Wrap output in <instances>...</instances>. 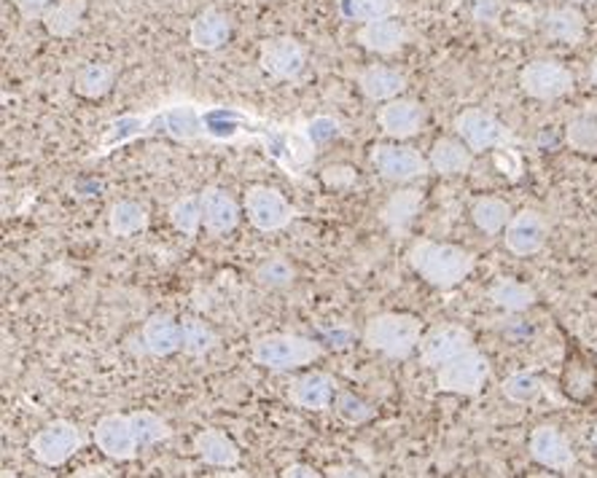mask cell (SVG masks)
Wrapping results in <instances>:
<instances>
[{
	"label": "cell",
	"instance_id": "6da1fadb",
	"mask_svg": "<svg viewBox=\"0 0 597 478\" xmlns=\"http://www.w3.org/2000/svg\"><path fill=\"white\" fill-rule=\"evenodd\" d=\"M409 267H412L428 286L449 290L466 280L477 267V256L460 245L434 242V239H417L409 248Z\"/></svg>",
	"mask_w": 597,
	"mask_h": 478
},
{
	"label": "cell",
	"instance_id": "7a4b0ae2",
	"mask_svg": "<svg viewBox=\"0 0 597 478\" xmlns=\"http://www.w3.org/2000/svg\"><path fill=\"white\" fill-rule=\"evenodd\" d=\"M250 358L256 366L269 368V371H293L324 358V347L320 341L299 333H267L253 341Z\"/></svg>",
	"mask_w": 597,
	"mask_h": 478
},
{
	"label": "cell",
	"instance_id": "3957f363",
	"mask_svg": "<svg viewBox=\"0 0 597 478\" xmlns=\"http://www.w3.org/2000/svg\"><path fill=\"white\" fill-rule=\"evenodd\" d=\"M422 339L420 318L407 312L375 315L364 328V341L388 358H409Z\"/></svg>",
	"mask_w": 597,
	"mask_h": 478
},
{
	"label": "cell",
	"instance_id": "277c9868",
	"mask_svg": "<svg viewBox=\"0 0 597 478\" xmlns=\"http://www.w3.org/2000/svg\"><path fill=\"white\" fill-rule=\"evenodd\" d=\"M487 379H490V360L477 347L436 368V387L452 396H479Z\"/></svg>",
	"mask_w": 597,
	"mask_h": 478
},
{
	"label": "cell",
	"instance_id": "5b68a950",
	"mask_svg": "<svg viewBox=\"0 0 597 478\" xmlns=\"http://www.w3.org/2000/svg\"><path fill=\"white\" fill-rule=\"evenodd\" d=\"M455 132L464 143L471 148L474 153L492 151V148H504L511 143V132L498 116L490 111H481V108H466L464 113L455 116Z\"/></svg>",
	"mask_w": 597,
	"mask_h": 478
},
{
	"label": "cell",
	"instance_id": "8992f818",
	"mask_svg": "<svg viewBox=\"0 0 597 478\" xmlns=\"http://www.w3.org/2000/svg\"><path fill=\"white\" fill-rule=\"evenodd\" d=\"M83 447V432L79 425L68 422V419H54L47 428H41L30 441L33 457L47 468H60L70 457Z\"/></svg>",
	"mask_w": 597,
	"mask_h": 478
},
{
	"label": "cell",
	"instance_id": "52a82bcc",
	"mask_svg": "<svg viewBox=\"0 0 597 478\" xmlns=\"http://www.w3.org/2000/svg\"><path fill=\"white\" fill-rule=\"evenodd\" d=\"M242 208H246L248 221L253 223V229L265 231V235L286 229L293 221V216H297V208L272 186H250Z\"/></svg>",
	"mask_w": 597,
	"mask_h": 478
},
{
	"label": "cell",
	"instance_id": "ba28073f",
	"mask_svg": "<svg viewBox=\"0 0 597 478\" xmlns=\"http://www.w3.org/2000/svg\"><path fill=\"white\" fill-rule=\"evenodd\" d=\"M519 87L533 100H560L574 92V73L563 62L533 60L519 70Z\"/></svg>",
	"mask_w": 597,
	"mask_h": 478
},
{
	"label": "cell",
	"instance_id": "9c48e42d",
	"mask_svg": "<svg viewBox=\"0 0 597 478\" xmlns=\"http://www.w3.org/2000/svg\"><path fill=\"white\" fill-rule=\"evenodd\" d=\"M474 347V333L458 322H439V326L428 328L420 339V360L428 368H439L449 364L452 358L464 355Z\"/></svg>",
	"mask_w": 597,
	"mask_h": 478
},
{
	"label": "cell",
	"instance_id": "30bf717a",
	"mask_svg": "<svg viewBox=\"0 0 597 478\" xmlns=\"http://www.w3.org/2000/svg\"><path fill=\"white\" fill-rule=\"evenodd\" d=\"M371 165L385 180H394V183H409L431 170V161L417 148L398 143H380L371 148Z\"/></svg>",
	"mask_w": 597,
	"mask_h": 478
},
{
	"label": "cell",
	"instance_id": "8fae6325",
	"mask_svg": "<svg viewBox=\"0 0 597 478\" xmlns=\"http://www.w3.org/2000/svg\"><path fill=\"white\" fill-rule=\"evenodd\" d=\"M259 62L267 76L278 81H297L307 68V49L301 47L297 38L278 36L261 43Z\"/></svg>",
	"mask_w": 597,
	"mask_h": 478
},
{
	"label": "cell",
	"instance_id": "7c38bea8",
	"mask_svg": "<svg viewBox=\"0 0 597 478\" xmlns=\"http://www.w3.org/2000/svg\"><path fill=\"white\" fill-rule=\"evenodd\" d=\"M549 239V223L538 210H519L511 216L509 226L504 229V245L511 256L530 258L541 253Z\"/></svg>",
	"mask_w": 597,
	"mask_h": 478
},
{
	"label": "cell",
	"instance_id": "4fadbf2b",
	"mask_svg": "<svg viewBox=\"0 0 597 478\" xmlns=\"http://www.w3.org/2000/svg\"><path fill=\"white\" fill-rule=\"evenodd\" d=\"M528 451L538 465L557 470V474H570L576 468V451L570 447L568 436L555 425H538L530 432Z\"/></svg>",
	"mask_w": 597,
	"mask_h": 478
},
{
	"label": "cell",
	"instance_id": "5bb4252c",
	"mask_svg": "<svg viewBox=\"0 0 597 478\" xmlns=\"http://www.w3.org/2000/svg\"><path fill=\"white\" fill-rule=\"evenodd\" d=\"M94 444L111 460L127 462L135 460L140 451L138 436H135L130 415H106L94 428Z\"/></svg>",
	"mask_w": 597,
	"mask_h": 478
},
{
	"label": "cell",
	"instance_id": "9a60e30c",
	"mask_svg": "<svg viewBox=\"0 0 597 478\" xmlns=\"http://www.w3.org/2000/svg\"><path fill=\"white\" fill-rule=\"evenodd\" d=\"M377 125H380L382 132L394 140L415 138V135L422 129V125H426V108H422L417 100L396 97V100H388V106L380 108Z\"/></svg>",
	"mask_w": 597,
	"mask_h": 478
},
{
	"label": "cell",
	"instance_id": "2e32d148",
	"mask_svg": "<svg viewBox=\"0 0 597 478\" xmlns=\"http://www.w3.org/2000/svg\"><path fill=\"white\" fill-rule=\"evenodd\" d=\"M334 398H337V382L324 371H307L301 374L288 387V400L305 411H326L331 409Z\"/></svg>",
	"mask_w": 597,
	"mask_h": 478
},
{
	"label": "cell",
	"instance_id": "e0dca14e",
	"mask_svg": "<svg viewBox=\"0 0 597 478\" xmlns=\"http://www.w3.org/2000/svg\"><path fill=\"white\" fill-rule=\"evenodd\" d=\"M409 41L407 24L401 22L396 14L375 19V22H366L358 30V43L371 54H396L404 43Z\"/></svg>",
	"mask_w": 597,
	"mask_h": 478
},
{
	"label": "cell",
	"instance_id": "ac0fdd59",
	"mask_svg": "<svg viewBox=\"0 0 597 478\" xmlns=\"http://www.w3.org/2000/svg\"><path fill=\"white\" fill-rule=\"evenodd\" d=\"M232 38V19L218 9H205L191 19L189 41L199 51H218Z\"/></svg>",
	"mask_w": 597,
	"mask_h": 478
},
{
	"label": "cell",
	"instance_id": "d6986e66",
	"mask_svg": "<svg viewBox=\"0 0 597 478\" xmlns=\"http://www.w3.org/2000/svg\"><path fill=\"white\" fill-rule=\"evenodd\" d=\"M202 210L205 229L213 237H227L229 231H235L237 223H240V205L235 202L232 193L216 189V186L202 191Z\"/></svg>",
	"mask_w": 597,
	"mask_h": 478
},
{
	"label": "cell",
	"instance_id": "ffe728a7",
	"mask_svg": "<svg viewBox=\"0 0 597 478\" xmlns=\"http://www.w3.org/2000/svg\"><path fill=\"white\" fill-rule=\"evenodd\" d=\"M140 341H143L146 352L153 355V358L176 355L181 350V320L170 318V315H151L143 322Z\"/></svg>",
	"mask_w": 597,
	"mask_h": 478
},
{
	"label": "cell",
	"instance_id": "44dd1931",
	"mask_svg": "<svg viewBox=\"0 0 597 478\" xmlns=\"http://www.w3.org/2000/svg\"><path fill=\"white\" fill-rule=\"evenodd\" d=\"M541 30L551 41L576 47V43H581L584 36H587V19H584L581 11L574 9V6H555V9H549L547 14L541 17Z\"/></svg>",
	"mask_w": 597,
	"mask_h": 478
},
{
	"label": "cell",
	"instance_id": "7402d4cb",
	"mask_svg": "<svg viewBox=\"0 0 597 478\" xmlns=\"http://www.w3.org/2000/svg\"><path fill=\"white\" fill-rule=\"evenodd\" d=\"M358 87L371 102H388L407 89V76L401 70L388 68V64H369L358 76Z\"/></svg>",
	"mask_w": 597,
	"mask_h": 478
},
{
	"label": "cell",
	"instance_id": "603a6c76",
	"mask_svg": "<svg viewBox=\"0 0 597 478\" xmlns=\"http://www.w3.org/2000/svg\"><path fill=\"white\" fill-rule=\"evenodd\" d=\"M195 449L199 460L210 468H235L240 462V449L223 430L205 428L195 436Z\"/></svg>",
	"mask_w": 597,
	"mask_h": 478
},
{
	"label": "cell",
	"instance_id": "cb8c5ba5",
	"mask_svg": "<svg viewBox=\"0 0 597 478\" xmlns=\"http://www.w3.org/2000/svg\"><path fill=\"white\" fill-rule=\"evenodd\" d=\"M428 161H431V170L439 176H466L474 165V151L460 138H439Z\"/></svg>",
	"mask_w": 597,
	"mask_h": 478
},
{
	"label": "cell",
	"instance_id": "d4e9b609",
	"mask_svg": "<svg viewBox=\"0 0 597 478\" xmlns=\"http://www.w3.org/2000/svg\"><path fill=\"white\" fill-rule=\"evenodd\" d=\"M83 11H87V0H57L43 14V28L54 38L76 36L83 22Z\"/></svg>",
	"mask_w": 597,
	"mask_h": 478
},
{
	"label": "cell",
	"instance_id": "484cf974",
	"mask_svg": "<svg viewBox=\"0 0 597 478\" xmlns=\"http://www.w3.org/2000/svg\"><path fill=\"white\" fill-rule=\"evenodd\" d=\"M420 208H422V191H417V189L396 191V193H390L388 202L382 205L380 221L398 235V231H404L409 223L415 221V216L420 212Z\"/></svg>",
	"mask_w": 597,
	"mask_h": 478
},
{
	"label": "cell",
	"instance_id": "4316f807",
	"mask_svg": "<svg viewBox=\"0 0 597 478\" xmlns=\"http://www.w3.org/2000/svg\"><path fill=\"white\" fill-rule=\"evenodd\" d=\"M565 140L574 151L597 153V102H587L570 116L568 127H565Z\"/></svg>",
	"mask_w": 597,
	"mask_h": 478
},
{
	"label": "cell",
	"instance_id": "83f0119b",
	"mask_svg": "<svg viewBox=\"0 0 597 478\" xmlns=\"http://www.w3.org/2000/svg\"><path fill=\"white\" fill-rule=\"evenodd\" d=\"M511 216H515V212H511L509 202L498 197H479V199H474V205H471L474 226L490 237L504 235V229L509 226Z\"/></svg>",
	"mask_w": 597,
	"mask_h": 478
},
{
	"label": "cell",
	"instance_id": "f1b7e54d",
	"mask_svg": "<svg viewBox=\"0 0 597 478\" xmlns=\"http://www.w3.org/2000/svg\"><path fill=\"white\" fill-rule=\"evenodd\" d=\"M487 299L496 303V307L506 309V312H525V309H530L536 303V290L515 280V277H500L487 290Z\"/></svg>",
	"mask_w": 597,
	"mask_h": 478
},
{
	"label": "cell",
	"instance_id": "f546056e",
	"mask_svg": "<svg viewBox=\"0 0 597 478\" xmlns=\"http://www.w3.org/2000/svg\"><path fill=\"white\" fill-rule=\"evenodd\" d=\"M113 81H117V70L108 62H89L76 73L73 89L81 97H89V100H98V97H106L113 89Z\"/></svg>",
	"mask_w": 597,
	"mask_h": 478
},
{
	"label": "cell",
	"instance_id": "4dcf8cb0",
	"mask_svg": "<svg viewBox=\"0 0 597 478\" xmlns=\"http://www.w3.org/2000/svg\"><path fill=\"white\" fill-rule=\"evenodd\" d=\"M108 226L117 237H132L149 226V210H146V205L135 202V199H121L108 212Z\"/></svg>",
	"mask_w": 597,
	"mask_h": 478
},
{
	"label": "cell",
	"instance_id": "1f68e13d",
	"mask_svg": "<svg viewBox=\"0 0 597 478\" xmlns=\"http://www.w3.org/2000/svg\"><path fill=\"white\" fill-rule=\"evenodd\" d=\"M216 345H218V336L202 318L189 315V318L181 320V350L186 355H191V358H202V355L216 350Z\"/></svg>",
	"mask_w": 597,
	"mask_h": 478
},
{
	"label": "cell",
	"instance_id": "d6a6232c",
	"mask_svg": "<svg viewBox=\"0 0 597 478\" xmlns=\"http://www.w3.org/2000/svg\"><path fill=\"white\" fill-rule=\"evenodd\" d=\"M398 11L396 0H339V14L348 22H375V19L394 17Z\"/></svg>",
	"mask_w": 597,
	"mask_h": 478
},
{
	"label": "cell",
	"instance_id": "836d02e7",
	"mask_svg": "<svg viewBox=\"0 0 597 478\" xmlns=\"http://www.w3.org/2000/svg\"><path fill=\"white\" fill-rule=\"evenodd\" d=\"M170 221L178 231L195 237L199 231V226H205L202 193H189V197L178 199V202L170 208Z\"/></svg>",
	"mask_w": 597,
	"mask_h": 478
},
{
	"label": "cell",
	"instance_id": "e575fe53",
	"mask_svg": "<svg viewBox=\"0 0 597 478\" xmlns=\"http://www.w3.org/2000/svg\"><path fill=\"white\" fill-rule=\"evenodd\" d=\"M130 419H132V428H135V436H138L140 449H149L153 447V444L167 441V438L172 436L170 425H167L159 415H153V411H132Z\"/></svg>",
	"mask_w": 597,
	"mask_h": 478
},
{
	"label": "cell",
	"instance_id": "d590c367",
	"mask_svg": "<svg viewBox=\"0 0 597 478\" xmlns=\"http://www.w3.org/2000/svg\"><path fill=\"white\" fill-rule=\"evenodd\" d=\"M500 390L511 404H533V400L541 398L544 382L533 371H515L504 379Z\"/></svg>",
	"mask_w": 597,
	"mask_h": 478
},
{
	"label": "cell",
	"instance_id": "8d00e7d4",
	"mask_svg": "<svg viewBox=\"0 0 597 478\" xmlns=\"http://www.w3.org/2000/svg\"><path fill=\"white\" fill-rule=\"evenodd\" d=\"M331 409H334V415H337L339 422L350 425V428L369 422V419L375 417V409H371V406L366 404L364 398L352 396V392H337Z\"/></svg>",
	"mask_w": 597,
	"mask_h": 478
},
{
	"label": "cell",
	"instance_id": "74e56055",
	"mask_svg": "<svg viewBox=\"0 0 597 478\" xmlns=\"http://www.w3.org/2000/svg\"><path fill=\"white\" fill-rule=\"evenodd\" d=\"M293 277H297V269H293L286 258H269V261L259 263V269H256V280H259V286L272 288V290L288 288L293 282Z\"/></svg>",
	"mask_w": 597,
	"mask_h": 478
},
{
	"label": "cell",
	"instance_id": "f35d334b",
	"mask_svg": "<svg viewBox=\"0 0 597 478\" xmlns=\"http://www.w3.org/2000/svg\"><path fill=\"white\" fill-rule=\"evenodd\" d=\"M165 125L170 129L176 138L181 140H191L199 135V127H202V121H199V116L195 108H172V111L165 113Z\"/></svg>",
	"mask_w": 597,
	"mask_h": 478
},
{
	"label": "cell",
	"instance_id": "ab89813d",
	"mask_svg": "<svg viewBox=\"0 0 597 478\" xmlns=\"http://www.w3.org/2000/svg\"><path fill=\"white\" fill-rule=\"evenodd\" d=\"M339 135H342V127H339V121L331 119V116H316V119L307 125V138H310L312 146L331 143Z\"/></svg>",
	"mask_w": 597,
	"mask_h": 478
},
{
	"label": "cell",
	"instance_id": "60d3db41",
	"mask_svg": "<svg viewBox=\"0 0 597 478\" xmlns=\"http://www.w3.org/2000/svg\"><path fill=\"white\" fill-rule=\"evenodd\" d=\"M468 11L474 22L496 24L504 14V0H468Z\"/></svg>",
	"mask_w": 597,
	"mask_h": 478
},
{
	"label": "cell",
	"instance_id": "b9f144b4",
	"mask_svg": "<svg viewBox=\"0 0 597 478\" xmlns=\"http://www.w3.org/2000/svg\"><path fill=\"white\" fill-rule=\"evenodd\" d=\"M14 3L24 19H38L47 14V9L54 0H14Z\"/></svg>",
	"mask_w": 597,
	"mask_h": 478
},
{
	"label": "cell",
	"instance_id": "7bdbcfd3",
	"mask_svg": "<svg viewBox=\"0 0 597 478\" xmlns=\"http://www.w3.org/2000/svg\"><path fill=\"white\" fill-rule=\"evenodd\" d=\"M286 476H318V470H312L310 465H291L286 470Z\"/></svg>",
	"mask_w": 597,
	"mask_h": 478
},
{
	"label": "cell",
	"instance_id": "ee69618b",
	"mask_svg": "<svg viewBox=\"0 0 597 478\" xmlns=\"http://www.w3.org/2000/svg\"><path fill=\"white\" fill-rule=\"evenodd\" d=\"M331 476H369V474L358 468H331Z\"/></svg>",
	"mask_w": 597,
	"mask_h": 478
},
{
	"label": "cell",
	"instance_id": "f6af8a7d",
	"mask_svg": "<svg viewBox=\"0 0 597 478\" xmlns=\"http://www.w3.org/2000/svg\"><path fill=\"white\" fill-rule=\"evenodd\" d=\"M589 81H593L597 87V57L593 60V64H589Z\"/></svg>",
	"mask_w": 597,
	"mask_h": 478
},
{
	"label": "cell",
	"instance_id": "bcb514c9",
	"mask_svg": "<svg viewBox=\"0 0 597 478\" xmlns=\"http://www.w3.org/2000/svg\"><path fill=\"white\" fill-rule=\"evenodd\" d=\"M593 447L597 449V428H595V432H593Z\"/></svg>",
	"mask_w": 597,
	"mask_h": 478
},
{
	"label": "cell",
	"instance_id": "7dc6e473",
	"mask_svg": "<svg viewBox=\"0 0 597 478\" xmlns=\"http://www.w3.org/2000/svg\"><path fill=\"white\" fill-rule=\"evenodd\" d=\"M570 3H589V0H570Z\"/></svg>",
	"mask_w": 597,
	"mask_h": 478
}]
</instances>
